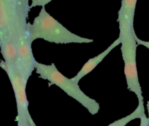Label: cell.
Listing matches in <instances>:
<instances>
[{"label":"cell","mask_w":149,"mask_h":126,"mask_svg":"<svg viewBox=\"0 0 149 126\" xmlns=\"http://www.w3.org/2000/svg\"><path fill=\"white\" fill-rule=\"evenodd\" d=\"M27 30L31 43L39 39L55 44H88L94 41L71 32L51 16L45 7H42L33 23H28Z\"/></svg>","instance_id":"7a4b0ae2"},{"label":"cell","mask_w":149,"mask_h":126,"mask_svg":"<svg viewBox=\"0 0 149 126\" xmlns=\"http://www.w3.org/2000/svg\"><path fill=\"white\" fill-rule=\"evenodd\" d=\"M34 69L39 74V77L58 86L68 96L82 105L92 115H95L98 113L100 110V104L98 102L87 96L81 90L78 83H76L71 80V79H68L64 76L58 69L55 64L47 65L36 61Z\"/></svg>","instance_id":"3957f363"},{"label":"cell","mask_w":149,"mask_h":126,"mask_svg":"<svg viewBox=\"0 0 149 126\" xmlns=\"http://www.w3.org/2000/svg\"><path fill=\"white\" fill-rule=\"evenodd\" d=\"M0 67L7 74L13 87L16 101L17 115L29 112V103L26 95V85L28 80H26L19 72L15 66H10L4 61H1Z\"/></svg>","instance_id":"8992f818"},{"label":"cell","mask_w":149,"mask_h":126,"mask_svg":"<svg viewBox=\"0 0 149 126\" xmlns=\"http://www.w3.org/2000/svg\"><path fill=\"white\" fill-rule=\"evenodd\" d=\"M148 120H149V117H148Z\"/></svg>","instance_id":"9a60e30c"},{"label":"cell","mask_w":149,"mask_h":126,"mask_svg":"<svg viewBox=\"0 0 149 126\" xmlns=\"http://www.w3.org/2000/svg\"><path fill=\"white\" fill-rule=\"evenodd\" d=\"M135 41H136L137 44H138V45H143V46L146 47V48H147L149 50V42L148 41H144V40H142V39H139V38L137 36L136 34H135Z\"/></svg>","instance_id":"7c38bea8"},{"label":"cell","mask_w":149,"mask_h":126,"mask_svg":"<svg viewBox=\"0 0 149 126\" xmlns=\"http://www.w3.org/2000/svg\"><path fill=\"white\" fill-rule=\"evenodd\" d=\"M52 0H31L30 4V8L32 7H38V6H41V7H45L46 4L52 1Z\"/></svg>","instance_id":"8fae6325"},{"label":"cell","mask_w":149,"mask_h":126,"mask_svg":"<svg viewBox=\"0 0 149 126\" xmlns=\"http://www.w3.org/2000/svg\"><path fill=\"white\" fill-rule=\"evenodd\" d=\"M120 39L118 38V39H116L111 45H109V47L106 50L102 52L101 53L97 55V56L90 58L87 63L84 64V65L83 66L82 68H81V69L79 71V72L77 73V75L74 76V77L71 78V80H73V81L75 82L76 83H78L79 84V81L83 78V77H85V76L87 75L88 74H90L91 71H93V70L96 68V66H97L103 61V59L111 52L112 50L114 49L116 47H117L118 45H120Z\"/></svg>","instance_id":"ba28073f"},{"label":"cell","mask_w":149,"mask_h":126,"mask_svg":"<svg viewBox=\"0 0 149 126\" xmlns=\"http://www.w3.org/2000/svg\"><path fill=\"white\" fill-rule=\"evenodd\" d=\"M30 9L29 0H0V50L9 65L15 64L19 32Z\"/></svg>","instance_id":"6da1fadb"},{"label":"cell","mask_w":149,"mask_h":126,"mask_svg":"<svg viewBox=\"0 0 149 126\" xmlns=\"http://www.w3.org/2000/svg\"><path fill=\"white\" fill-rule=\"evenodd\" d=\"M138 0H122L118 13L119 32L134 30V18Z\"/></svg>","instance_id":"52a82bcc"},{"label":"cell","mask_w":149,"mask_h":126,"mask_svg":"<svg viewBox=\"0 0 149 126\" xmlns=\"http://www.w3.org/2000/svg\"><path fill=\"white\" fill-rule=\"evenodd\" d=\"M141 125L140 126H149V120L146 115H143L141 118Z\"/></svg>","instance_id":"4fadbf2b"},{"label":"cell","mask_w":149,"mask_h":126,"mask_svg":"<svg viewBox=\"0 0 149 126\" xmlns=\"http://www.w3.org/2000/svg\"><path fill=\"white\" fill-rule=\"evenodd\" d=\"M16 120L17 123V126H36L31 116L30 112L17 115Z\"/></svg>","instance_id":"30bf717a"},{"label":"cell","mask_w":149,"mask_h":126,"mask_svg":"<svg viewBox=\"0 0 149 126\" xmlns=\"http://www.w3.org/2000/svg\"><path fill=\"white\" fill-rule=\"evenodd\" d=\"M145 107H144V102L138 104V107L136 108L133 112L127 116L123 118L114 121L111 124L108 126H126L127 124L130 123L131 121L134 120L135 119H140L143 115H145Z\"/></svg>","instance_id":"9c48e42d"},{"label":"cell","mask_w":149,"mask_h":126,"mask_svg":"<svg viewBox=\"0 0 149 126\" xmlns=\"http://www.w3.org/2000/svg\"><path fill=\"white\" fill-rule=\"evenodd\" d=\"M29 39L27 26L20 29L17 39L15 66L26 80H29L34 70L35 60Z\"/></svg>","instance_id":"5b68a950"},{"label":"cell","mask_w":149,"mask_h":126,"mask_svg":"<svg viewBox=\"0 0 149 126\" xmlns=\"http://www.w3.org/2000/svg\"><path fill=\"white\" fill-rule=\"evenodd\" d=\"M135 29L132 31L119 32L121 52L124 61V72L128 90L135 93L138 102H143L142 89L139 82L137 68L136 52L138 44L135 39Z\"/></svg>","instance_id":"277c9868"},{"label":"cell","mask_w":149,"mask_h":126,"mask_svg":"<svg viewBox=\"0 0 149 126\" xmlns=\"http://www.w3.org/2000/svg\"><path fill=\"white\" fill-rule=\"evenodd\" d=\"M147 109H148V117H149V101L147 103Z\"/></svg>","instance_id":"5bb4252c"}]
</instances>
